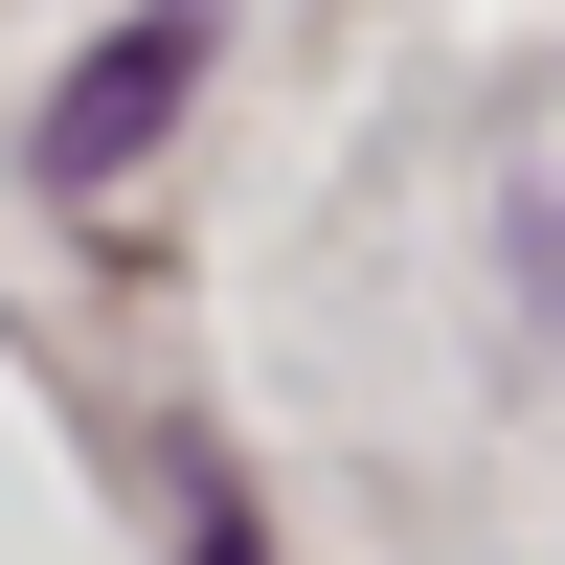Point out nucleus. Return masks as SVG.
<instances>
[{
	"instance_id": "obj_2",
	"label": "nucleus",
	"mask_w": 565,
	"mask_h": 565,
	"mask_svg": "<svg viewBox=\"0 0 565 565\" xmlns=\"http://www.w3.org/2000/svg\"><path fill=\"white\" fill-rule=\"evenodd\" d=\"M521 271H543V317H565V181H543V226H521Z\"/></svg>"
},
{
	"instance_id": "obj_1",
	"label": "nucleus",
	"mask_w": 565,
	"mask_h": 565,
	"mask_svg": "<svg viewBox=\"0 0 565 565\" xmlns=\"http://www.w3.org/2000/svg\"><path fill=\"white\" fill-rule=\"evenodd\" d=\"M204 90V0H136L114 45H90L68 90H45V181H114V159H159V114Z\"/></svg>"
}]
</instances>
